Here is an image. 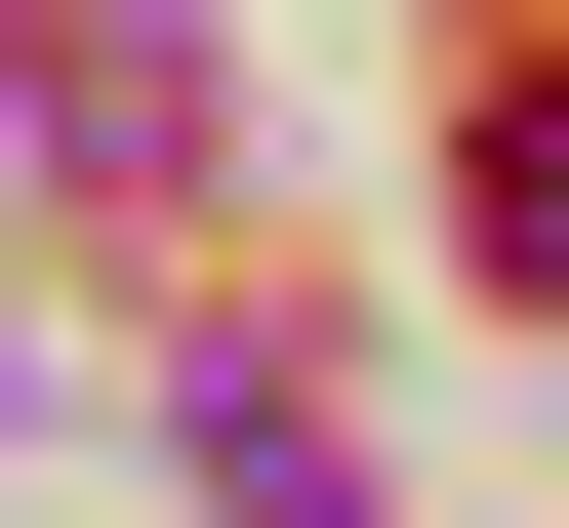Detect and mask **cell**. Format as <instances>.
Wrapping results in <instances>:
<instances>
[{"mask_svg": "<svg viewBox=\"0 0 569 528\" xmlns=\"http://www.w3.org/2000/svg\"><path fill=\"white\" fill-rule=\"evenodd\" d=\"M448 245H488V285H569V82H488V163H448Z\"/></svg>", "mask_w": 569, "mask_h": 528, "instance_id": "7a4b0ae2", "label": "cell"}, {"mask_svg": "<svg viewBox=\"0 0 569 528\" xmlns=\"http://www.w3.org/2000/svg\"><path fill=\"white\" fill-rule=\"evenodd\" d=\"M203 528H367V447L284 407V366H203Z\"/></svg>", "mask_w": 569, "mask_h": 528, "instance_id": "6da1fadb", "label": "cell"}]
</instances>
